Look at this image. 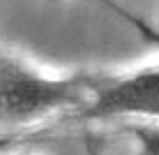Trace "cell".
I'll list each match as a JSON object with an SVG mask.
<instances>
[{
	"label": "cell",
	"mask_w": 159,
	"mask_h": 155,
	"mask_svg": "<svg viewBox=\"0 0 159 155\" xmlns=\"http://www.w3.org/2000/svg\"><path fill=\"white\" fill-rule=\"evenodd\" d=\"M0 90H2V125L12 127L30 123L58 109L79 107L92 102L90 93H97L108 76L74 74L67 79H46L25 67L14 56L0 60Z\"/></svg>",
	"instance_id": "1"
},
{
	"label": "cell",
	"mask_w": 159,
	"mask_h": 155,
	"mask_svg": "<svg viewBox=\"0 0 159 155\" xmlns=\"http://www.w3.org/2000/svg\"><path fill=\"white\" fill-rule=\"evenodd\" d=\"M81 118H113V116H150L159 118V67L141 70L136 74L111 79L95 93L88 107L81 109Z\"/></svg>",
	"instance_id": "2"
},
{
	"label": "cell",
	"mask_w": 159,
	"mask_h": 155,
	"mask_svg": "<svg viewBox=\"0 0 159 155\" xmlns=\"http://www.w3.org/2000/svg\"><path fill=\"white\" fill-rule=\"evenodd\" d=\"M134 137L143 146V155H159V127L155 125H134Z\"/></svg>",
	"instance_id": "3"
}]
</instances>
